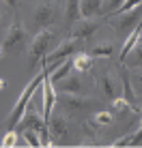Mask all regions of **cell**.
I'll list each match as a JSON object with an SVG mask.
<instances>
[{"label":"cell","mask_w":142,"mask_h":148,"mask_svg":"<svg viewBox=\"0 0 142 148\" xmlns=\"http://www.w3.org/2000/svg\"><path fill=\"white\" fill-rule=\"evenodd\" d=\"M101 2L103 0H80V9H82L84 17H95L101 13Z\"/></svg>","instance_id":"obj_14"},{"label":"cell","mask_w":142,"mask_h":148,"mask_svg":"<svg viewBox=\"0 0 142 148\" xmlns=\"http://www.w3.org/2000/svg\"><path fill=\"white\" fill-rule=\"evenodd\" d=\"M43 79H45V67H43L41 73L34 75V77L30 79L26 86H24V90L19 92L17 101H15V105H13V110H11V114L7 116V127H9V129H17L19 120L24 118V114H26L30 101H32V97H34V92H37V88L43 84Z\"/></svg>","instance_id":"obj_1"},{"label":"cell","mask_w":142,"mask_h":148,"mask_svg":"<svg viewBox=\"0 0 142 148\" xmlns=\"http://www.w3.org/2000/svg\"><path fill=\"white\" fill-rule=\"evenodd\" d=\"M80 17H84L82 9H80V0H67V19L73 24V22H78Z\"/></svg>","instance_id":"obj_15"},{"label":"cell","mask_w":142,"mask_h":148,"mask_svg":"<svg viewBox=\"0 0 142 148\" xmlns=\"http://www.w3.org/2000/svg\"><path fill=\"white\" fill-rule=\"evenodd\" d=\"M123 2L125 0H103V2H101V13L103 15H114L123 7Z\"/></svg>","instance_id":"obj_17"},{"label":"cell","mask_w":142,"mask_h":148,"mask_svg":"<svg viewBox=\"0 0 142 148\" xmlns=\"http://www.w3.org/2000/svg\"><path fill=\"white\" fill-rule=\"evenodd\" d=\"M93 60H95L93 54H84V52L75 54L73 56V71H75V73H84V71H88L90 67H93Z\"/></svg>","instance_id":"obj_12"},{"label":"cell","mask_w":142,"mask_h":148,"mask_svg":"<svg viewBox=\"0 0 142 148\" xmlns=\"http://www.w3.org/2000/svg\"><path fill=\"white\" fill-rule=\"evenodd\" d=\"M24 37H26V28H24V24L19 22V19H13V24L9 26V30H7V37L2 39V47L4 49H11V47H15V45L19 43Z\"/></svg>","instance_id":"obj_8"},{"label":"cell","mask_w":142,"mask_h":148,"mask_svg":"<svg viewBox=\"0 0 142 148\" xmlns=\"http://www.w3.org/2000/svg\"><path fill=\"white\" fill-rule=\"evenodd\" d=\"M58 103H63L67 110H84L90 101L86 97H80V92H60Z\"/></svg>","instance_id":"obj_10"},{"label":"cell","mask_w":142,"mask_h":148,"mask_svg":"<svg viewBox=\"0 0 142 148\" xmlns=\"http://www.w3.org/2000/svg\"><path fill=\"white\" fill-rule=\"evenodd\" d=\"M54 15H56V9H54V2H50V0H41L34 7V22L41 28H48L54 22Z\"/></svg>","instance_id":"obj_7"},{"label":"cell","mask_w":142,"mask_h":148,"mask_svg":"<svg viewBox=\"0 0 142 148\" xmlns=\"http://www.w3.org/2000/svg\"><path fill=\"white\" fill-rule=\"evenodd\" d=\"M140 43H142V37H140Z\"/></svg>","instance_id":"obj_29"},{"label":"cell","mask_w":142,"mask_h":148,"mask_svg":"<svg viewBox=\"0 0 142 148\" xmlns=\"http://www.w3.org/2000/svg\"><path fill=\"white\" fill-rule=\"evenodd\" d=\"M0 22H2V13H0Z\"/></svg>","instance_id":"obj_28"},{"label":"cell","mask_w":142,"mask_h":148,"mask_svg":"<svg viewBox=\"0 0 142 148\" xmlns=\"http://www.w3.org/2000/svg\"><path fill=\"white\" fill-rule=\"evenodd\" d=\"M24 129H34L41 137V146H52V131H50V122L45 120L43 114H39V112H34L32 108L28 105L26 114H24V118L19 120L17 125V131L22 133Z\"/></svg>","instance_id":"obj_2"},{"label":"cell","mask_w":142,"mask_h":148,"mask_svg":"<svg viewBox=\"0 0 142 148\" xmlns=\"http://www.w3.org/2000/svg\"><path fill=\"white\" fill-rule=\"evenodd\" d=\"M99 28V19H93V17H80L78 22H73L71 26V37L75 39H90Z\"/></svg>","instance_id":"obj_6"},{"label":"cell","mask_w":142,"mask_h":148,"mask_svg":"<svg viewBox=\"0 0 142 148\" xmlns=\"http://www.w3.org/2000/svg\"><path fill=\"white\" fill-rule=\"evenodd\" d=\"M48 122H50L52 137H63V135H67V118H65L63 114H52Z\"/></svg>","instance_id":"obj_11"},{"label":"cell","mask_w":142,"mask_h":148,"mask_svg":"<svg viewBox=\"0 0 142 148\" xmlns=\"http://www.w3.org/2000/svg\"><path fill=\"white\" fill-rule=\"evenodd\" d=\"M2 54H4V47H2V45H0V58H2Z\"/></svg>","instance_id":"obj_27"},{"label":"cell","mask_w":142,"mask_h":148,"mask_svg":"<svg viewBox=\"0 0 142 148\" xmlns=\"http://www.w3.org/2000/svg\"><path fill=\"white\" fill-rule=\"evenodd\" d=\"M93 120H95V125H97V127H105V125H110V122L114 120V116L110 114V112H97Z\"/></svg>","instance_id":"obj_20"},{"label":"cell","mask_w":142,"mask_h":148,"mask_svg":"<svg viewBox=\"0 0 142 148\" xmlns=\"http://www.w3.org/2000/svg\"><path fill=\"white\" fill-rule=\"evenodd\" d=\"M56 88L60 92H80V77L78 75H67V77H63L60 82H56Z\"/></svg>","instance_id":"obj_13"},{"label":"cell","mask_w":142,"mask_h":148,"mask_svg":"<svg viewBox=\"0 0 142 148\" xmlns=\"http://www.w3.org/2000/svg\"><path fill=\"white\" fill-rule=\"evenodd\" d=\"M123 86H125V97L136 105V92H134V88H131V82H129V75L127 73H123ZM136 108H138V105H136Z\"/></svg>","instance_id":"obj_23"},{"label":"cell","mask_w":142,"mask_h":148,"mask_svg":"<svg viewBox=\"0 0 142 148\" xmlns=\"http://www.w3.org/2000/svg\"><path fill=\"white\" fill-rule=\"evenodd\" d=\"M17 144V131L15 129H9L7 131V135L2 137V142H0V146H4V148H11Z\"/></svg>","instance_id":"obj_21"},{"label":"cell","mask_w":142,"mask_h":148,"mask_svg":"<svg viewBox=\"0 0 142 148\" xmlns=\"http://www.w3.org/2000/svg\"><path fill=\"white\" fill-rule=\"evenodd\" d=\"M129 60V58H127ZM131 67H142V43L136 45L134 49H131V60H129Z\"/></svg>","instance_id":"obj_22"},{"label":"cell","mask_w":142,"mask_h":148,"mask_svg":"<svg viewBox=\"0 0 142 148\" xmlns=\"http://www.w3.org/2000/svg\"><path fill=\"white\" fill-rule=\"evenodd\" d=\"M140 15H142V7L131 9V11H127V13H114L112 26L116 30H121V32H127V30H131V26H138V22L142 19Z\"/></svg>","instance_id":"obj_5"},{"label":"cell","mask_w":142,"mask_h":148,"mask_svg":"<svg viewBox=\"0 0 142 148\" xmlns=\"http://www.w3.org/2000/svg\"><path fill=\"white\" fill-rule=\"evenodd\" d=\"M4 84H7V82H4L2 77H0V90H2V88H4Z\"/></svg>","instance_id":"obj_25"},{"label":"cell","mask_w":142,"mask_h":148,"mask_svg":"<svg viewBox=\"0 0 142 148\" xmlns=\"http://www.w3.org/2000/svg\"><path fill=\"white\" fill-rule=\"evenodd\" d=\"M101 86H103V92L108 99H114V79L110 77L108 73H103L101 75Z\"/></svg>","instance_id":"obj_19"},{"label":"cell","mask_w":142,"mask_h":148,"mask_svg":"<svg viewBox=\"0 0 142 148\" xmlns=\"http://www.w3.org/2000/svg\"><path fill=\"white\" fill-rule=\"evenodd\" d=\"M22 137H24V142H26L28 146H41V137H39V133L34 129H24L22 131Z\"/></svg>","instance_id":"obj_18"},{"label":"cell","mask_w":142,"mask_h":148,"mask_svg":"<svg viewBox=\"0 0 142 148\" xmlns=\"http://www.w3.org/2000/svg\"><path fill=\"white\" fill-rule=\"evenodd\" d=\"M80 49H82V39H75V37H69L65 39L63 43H58L56 47L52 49V52L45 54L43 62L41 64H52V62H63V60H67L69 56L78 54Z\"/></svg>","instance_id":"obj_4"},{"label":"cell","mask_w":142,"mask_h":148,"mask_svg":"<svg viewBox=\"0 0 142 148\" xmlns=\"http://www.w3.org/2000/svg\"><path fill=\"white\" fill-rule=\"evenodd\" d=\"M4 2H7V4H9V7H13V9H15V7H17V0H4Z\"/></svg>","instance_id":"obj_24"},{"label":"cell","mask_w":142,"mask_h":148,"mask_svg":"<svg viewBox=\"0 0 142 148\" xmlns=\"http://www.w3.org/2000/svg\"><path fill=\"white\" fill-rule=\"evenodd\" d=\"M136 79H138V82H140V84H142V73H138V77H136Z\"/></svg>","instance_id":"obj_26"},{"label":"cell","mask_w":142,"mask_h":148,"mask_svg":"<svg viewBox=\"0 0 142 148\" xmlns=\"http://www.w3.org/2000/svg\"><path fill=\"white\" fill-rule=\"evenodd\" d=\"M54 39H56V32L50 30V28H45L39 34H34L32 43H30V47H28V64L30 67H37L39 62H43V58H45V54L50 52Z\"/></svg>","instance_id":"obj_3"},{"label":"cell","mask_w":142,"mask_h":148,"mask_svg":"<svg viewBox=\"0 0 142 148\" xmlns=\"http://www.w3.org/2000/svg\"><path fill=\"white\" fill-rule=\"evenodd\" d=\"M140 37H142V19L138 22V26H134V30H129V34H127V39H125V43H123V47H121V62H125V60L129 58V54H131V49L136 47V45L140 43Z\"/></svg>","instance_id":"obj_9"},{"label":"cell","mask_w":142,"mask_h":148,"mask_svg":"<svg viewBox=\"0 0 142 148\" xmlns=\"http://www.w3.org/2000/svg\"><path fill=\"white\" fill-rule=\"evenodd\" d=\"M90 54H93L95 58H112L114 56V47L110 43H101V45H95V47L90 49Z\"/></svg>","instance_id":"obj_16"}]
</instances>
